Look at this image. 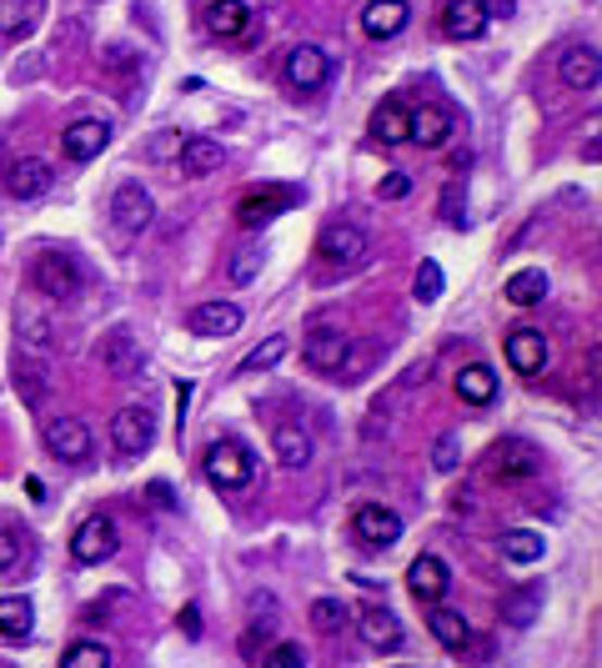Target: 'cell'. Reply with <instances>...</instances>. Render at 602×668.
Segmentation results:
<instances>
[{
  "mask_svg": "<svg viewBox=\"0 0 602 668\" xmlns=\"http://www.w3.org/2000/svg\"><path fill=\"white\" fill-rule=\"evenodd\" d=\"M542 548H548V537L532 533V528H507V533H502V558H507V564H537Z\"/></svg>",
  "mask_w": 602,
  "mask_h": 668,
  "instance_id": "d590c367",
  "label": "cell"
},
{
  "mask_svg": "<svg viewBox=\"0 0 602 668\" xmlns=\"http://www.w3.org/2000/svg\"><path fill=\"white\" fill-rule=\"evenodd\" d=\"M30 618H36V608H30V598H0V639H30Z\"/></svg>",
  "mask_w": 602,
  "mask_h": 668,
  "instance_id": "8d00e7d4",
  "label": "cell"
},
{
  "mask_svg": "<svg viewBox=\"0 0 602 668\" xmlns=\"http://www.w3.org/2000/svg\"><path fill=\"white\" fill-rule=\"evenodd\" d=\"M262 668H306V654L301 643H276L272 654H262Z\"/></svg>",
  "mask_w": 602,
  "mask_h": 668,
  "instance_id": "b9f144b4",
  "label": "cell"
},
{
  "mask_svg": "<svg viewBox=\"0 0 602 668\" xmlns=\"http://www.w3.org/2000/svg\"><path fill=\"white\" fill-rule=\"evenodd\" d=\"M15 564H21V543H15V533L0 528V573H11Z\"/></svg>",
  "mask_w": 602,
  "mask_h": 668,
  "instance_id": "bcb514c9",
  "label": "cell"
},
{
  "mask_svg": "<svg viewBox=\"0 0 602 668\" xmlns=\"http://www.w3.org/2000/svg\"><path fill=\"white\" fill-rule=\"evenodd\" d=\"M272 453L281 468H306L312 462V437L301 422H276L272 428Z\"/></svg>",
  "mask_w": 602,
  "mask_h": 668,
  "instance_id": "83f0119b",
  "label": "cell"
},
{
  "mask_svg": "<svg viewBox=\"0 0 602 668\" xmlns=\"http://www.w3.org/2000/svg\"><path fill=\"white\" fill-rule=\"evenodd\" d=\"M442 217H447V226H467V217H462V186L457 182L442 191Z\"/></svg>",
  "mask_w": 602,
  "mask_h": 668,
  "instance_id": "ee69618b",
  "label": "cell"
},
{
  "mask_svg": "<svg viewBox=\"0 0 602 668\" xmlns=\"http://www.w3.org/2000/svg\"><path fill=\"white\" fill-rule=\"evenodd\" d=\"M222 161H226V151H222V141H211V136H186L181 151H176V171L191 176V182L211 176V171H222Z\"/></svg>",
  "mask_w": 602,
  "mask_h": 668,
  "instance_id": "603a6c76",
  "label": "cell"
},
{
  "mask_svg": "<svg viewBox=\"0 0 602 668\" xmlns=\"http://www.w3.org/2000/svg\"><path fill=\"white\" fill-rule=\"evenodd\" d=\"M15 327H21V347L26 352H51V342H55V327H51V317L36 312V307H21L15 312Z\"/></svg>",
  "mask_w": 602,
  "mask_h": 668,
  "instance_id": "1f68e13d",
  "label": "cell"
},
{
  "mask_svg": "<svg viewBox=\"0 0 602 668\" xmlns=\"http://www.w3.org/2000/svg\"><path fill=\"white\" fill-rule=\"evenodd\" d=\"M452 387H457V397L467 407H487L498 397V372L487 368V362H467V368L452 378Z\"/></svg>",
  "mask_w": 602,
  "mask_h": 668,
  "instance_id": "f1b7e54d",
  "label": "cell"
},
{
  "mask_svg": "<svg viewBox=\"0 0 602 668\" xmlns=\"http://www.w3.org/2000/svg\"><path fill=\"white\" fill-rule=\"evenodd\" d=\"M151 443H156V422H151L146 407H121L116 418H111V447H116L121 458H141Z\"/></svg>",
  "mask_w": 602,
  "mask_h": 668,
  "instance_id": "9c48e42d",
  "label": "cell"
},
{
  "mask_svg": "<svg viewBox=\"0 0 602 668\" xmlns=\"http://www.w3.org/2000/svg\"><path fill=\"white\" fill-rule=\"evenodd\" d=\"M51 161H40V157H21L11 166V182H5V191H11L15 201H36V197H46L51 191Z\"/></svg>",
  "mask_w": 602,
  "mask_h": 668,
  "instance_id": "484cf974",
  "label": "cell"
},
{
  "mask_svg": "<svg viewBox=\"0 0 602 668\" xmlns=\"http://www.w3.org/2000/svg\"><path fill=\"white\" fill-rule=\"evenodd\" d=\"M151 217H156V201H151V191H146L141 182H121L116 191H111V222L126 236H141L146 226H151Z\"/></svg>",
  "mask_w": 602,
  "mask_h": 668,
  "instance_id": "ba28073f",
  "label": "cell"
},
{
  "mask_svg": "<svg viewBox=\"0 0 602 668\" xmlns=\"http://www.w3.org/2000/svg\"><path fill=\"white\" fill-rule=\"evenodd\" d=\"M406 191H412V176H402V171H392V176H387V182L377 186V197H381V201H402Z\"/></svg>",
  "mask_w": 602,
  "mask_h": 668,
  "instance_id": "f6af8a7d",
  "label": "cell"
},
{
  "mask_svg": "<svg viewBox=\"0 0 602 668\" xmlns=\"http://www.w3.org/2000/svg\"><path fill=\"white\" fill-rule=\"evenodd\" d=\"M367 132L377 136L381 146H402V141H406V106H402V101H381L377 111H372Z\"/></svg>",
  "mask_w": 602,
  "mask_h": 668,
  "instance_id": "d6a6232c",
  "label": "cell"
},
{
  "mask_svg": "<svg viewBox=\"0 0 602 668\" xmlns=\"http://www.w3.org/2000/svg\"><path fill=\"white\" fill-rule=\"evenodd\" d=\"M15 397H21V403L30 407V412H36V407H46V397H51V372H46V362H40L36 352H26V347H21V352H15Z\"/></svg>",
  "mask_w": 602,
  "mask_h": 668,
  "instance_id": "d6986e66",
  "label": "cell"
},
{
  "mask_svg": "<svg viewBox=\"0 0 602 668\" xmlns=\"http://www.w3.org/2000/svg\"><path fill=\"white\" fill-rule=\"evenodd\" d=\"M287 352H291V337H266L262 347H251V352L241 357L236 378H256V372H272L276 362H287Z\"/></svg>",
  "mask_w": 602,
  "mask_h": 668,
  "instance_id": "e575fe53",
  "label": "cell"
},
{
  "mask_svg": "<svg viewBox=\"0 0 602 668\" xmlns=\"http://www.w3.org/2000/svg\"><path fill=\"white\" fill-rule=\"evenodd\" d=\"M457 453H462V437L457 433H442V437H437V453H432V468L437 472H452V468H457Z\"/></svg>",
  "mask_w": 602,
  "mask_h": 668,
  "instance_id": "7bdbcfd3",
  "label": "cell"
},
{
  "mask_svg": "<svg viewBox=\"0 0 602 668\" xmlns=\"http://www.w3.org/2000/svg\"><path fill=\"white\" fill-rule=\"evenodd\" d=\"M356 633H362V643H367V648H377V654H397V648H402V623H397V614H392V608H381V603L362 608Z\"/></svg>",
  "mask_w": 602,
  "mask_h": 668,
  "instance_id": "ffe728a7",
  "label": "cell"
},
{
  "mask_svg": "<svg viewBox=\"0 0 602 668\" xmlns=\"http://www.w3.org/2000/svg\"><path fill=\"white\" fill-rule=\"evenodd\" d=\"M507 362L517 378H542V368H548V337L537 327H512L507 332Z\"/></svg>",
  "mask_w": 602,
  "mask_h": 668,
  "instance_id": "e0dca14e",
  "label": "cell"
},
{
  "mask_svg": "<svg viewBox=\"0 0 602 668\" xmlns=\"http://www.w3.org/2000/svg\"><path fill=\"white\" fill-rule=\"evenodd\" d=\"M442 297V267L437 262H422L417 267V301L427 307V301H437Z\"/></svg>",
  "mask_w": 602,
  "mask_h": 668,
  "instance_id": "60d3db41",
  "label": "cell"
},
{
  "mask_svg": "<svg viewBox=\"0 0 602 668\" xmlns=\"http://www.w3.org/2000/svg\"><path fill=\"white\" fill-rule=\"evenodd\" d=\"M498 614H502V623H512V629L537 623V618H542V583H517V589H507L498 603Z\"/></svg>",
  "mask_w": 602,
  "mask_h": 668,
  "instance_id": "4316f807",
  "label": "cell"
},
{
  "mask_svg": "<svg viewBox=\"0 0 602 668\" xmlns=\"http://www.w3.org/2000/svg\"><path fill=\"white\" fill-rule=\"evenodd\" d=\"M487 21H492V15H487L482 0H447L442 5V30L452 40H477L487 30Z\"/></svg>",
  "mask_w": 602,
  "mask_h": 668,
  "instance_id": "d4e9b609",
  "label": "cell"
},
{
  "mask_svg": "<svg viewBox=\"0 0 602 668\" xmlns=\"http://www.w3.org/2000/svg\"><path fill=\"white\" fill-rule=\"evenodd\" d=\"M316 257H322V267L327 272H362V267L372 262V242H367V232L362 226H352V222H331L327 232L316 236Z\"/></svg>",
  "mask_w": 602,
  "mask_h": 668,
  "instance_id": "6da1fadb",
  "label": "cell"
},
{
  "mask_svg": "<svg viewBox=\"0 0 602 668\" xmlns=\"http://www.w3.org/2000/svg\"><path fill=\"white\" fill-rule=\"evenodd\" d=\"M201 472H206L211 487H222V493H241V487L251 483V453L241 443H211L206 453H201Z\"/></svg>",
  "mask_w": 602,
  "mask_h": 668,
  "instance_id": "3957f363",
  "label": "cell"
},
{
  "mask_svg": "<svg viewBox=\"0 0 602 668\" xmlns=\"http://www.w3.org/2000/svg\"><path fill=\"white\" fill-rule=\"evenodd\" d=\"M406 21H412V5H406V0H367V11H362V30H367L372 40L402 36Z\"/></svg>",
  "mask_w": 602,
  "mask_h": 668,
  "instance_id": "cb8c5ba5",
  "label": "cell"
},
{
  "mask_svg": "<svg viewBox=\"0 0 602 668\" xmlns=\"http://www.w3.org/2000/svg\"><path fill=\"white\" fill-rule=\"evenodd\" d=\"M406 141H417L422 151H442L452 141V111L437 101H422L417 111H406Z\"/></svg>",
  "mask_w": 602,
  "mask_h": 668,
  "instance_id": "7c38bea8",
  "label": "cell"
},
{
  "mask_svg": "<svg viewBox=\"0 0 602 668\" xmlns=\"http://www.w3.org/2000/svg\"><path fill=\"white\" fill-rule=\"evenodd\" d=\"M186 327L197 332V337H231L241 327V307L226 297H211V301H197L191 312H186Z\"/></svg>",
  "mask_w": 602,
  "mask_h": 668,
  "instance_id": "9a60e30c",
  "label": "cell"
},
{
  "mask_svg": "<svg viewBox=\"0 0 602 668\" xmlns=\"http://www.w3.org/2000/svg\"><path fill=\"white\" fill-rule=\"evenodd\" d=\"M262 262H266L262 242H241V247L231 251V262H226V282H231V287H247V282L262 276Z\"/></svg>",
  "mask_w": 602,
  "mask_h": 668,
  "instance_id": "836d02e7",
  "label": "cell"
},
{
  "mask_svg": "<svg viewBox=\"0 0 602 668\" xmlns=\"http://www.w3.org/2000/svg\"><path fill=\"white\" fill-rule=\"evenodd\" d=\"M331 81V55L322 51V46H291L287 51V86L301 96L322 91Z\"/></svg>",
  "mask_w": 602,
  "mask_h": 668,
  "instance_id": "30bf717a",
  "label": "cell"
},
{
  "mask_svg": "<svg viewBox=\"0 0 602 668\" xmlns=\"http://www.w3.org/2000/svg\"><path fill=\"white\" fill-rule=\"evenodd\" d=\"M502 297H507L512 307H537V301L548 297V272H542V267H523V272H512L507 287H502Z\"/></svg>",
  "mask_w": 602,
  "mask_h": 668,
  "instance_id": "4dcf8cb0",
  "label": "cell"
},
{
  "mask_svg": "<svg viewBox=\"0 0 602 668\" xmlns=\"http://www.w3.org/2000/svg\"><path fill=\"white\" fill-rule=\"evenodd\" d=\"M251 26H256L251 0H211L206 5V30L216 40H247Z\"/></svg>",
  "mask_w": 602,
  "mask_h": 668,
  "instance_id": "ac0fdd59",
  "label": "cell"
},
{
  "mask_svg": "<svg viewBox=\"0 0 602 668\" xmlns=\"http://www.w3.org/2000/svg\"><path fill=\"white\" fill-rule=\"evenodd\" d=\"M116 548H121V533L105 512L86 518V523L76 528V537H71V558H76V564H105Z\"/></svg>",
  "mask_w": 602,
  "mask_h": 668,
  "instance_id": "8fae6325",
  "label": "cell"
},
{
  "mask_svg": "<svg viewBox=\"0 0 602 668\" xmlns=\"http://www.w3.org/2000/svg\"><path fill=\"white\" fill-rule=\"evenodd\" d=\"M487 458H492V478H498V483H523V478H532V472L542 468L537 447L523 443V437H502Z\"/></svg>",
  "mask_w": 602,
  "mask_h": 668,
  "instance_id": "4fadbf2b",
  "label": "cell"
},
{
  "mask_svg": "<svg viewBox=\"0 0 602 668\" xmlns=\"http://www.w3.org/2000/svg\"><path fill=\"white\" fill-rule=\"evenodd\" d=\"M101 372L116 382H131L136 372H141V342H136V332L126 327V322H116V327L101 337Z\"/></svg>",
  "mask_w": 602,
  "mask_h": 668,
  "instance_id": "5b68a950",
  "label": "cell"
},
{
  "mask_svg": "<svg viewBox=\"0 0 602 668\" xmlns=\"http://www.w3.org/2000/svg\"><path fill=\"white\" fill-rule=\"evenodd\" d=\"M61 668H111V648L105 643H71Z\"/></svg>",
  "mask_w": 602,
  "mask_h": 668,
  "instance_id": "ab89813d",
  "label": "cell"
},
{
  "mask_svg": "<svg viewBox=\"0 0 602 668\" xmlns=\"http://www.w3.org/2000/svg\"><path fill=\"white\" fill-rule=\"evenodd\" d=\"M36 5L30 0H0V36H26Z\"/></svg>",
  "mask_w": 602,
  "mask_h": 668,
  "instance_id": "74e56055",
  "label": "cell"
},
{
  "mask_svg": "<svg viewBox=\"0 0 602 668\" xmlns=\"http://www.w3.org/2000/svg\"><path fill=\"white\" fill-rule=\"evenodd\" d=\"M352 533L367 543V548H392L397 537H402V518H397V508H387V503H362L352 518Z\"/></svg>",
  "mask_w": 602,
  "mask_h": 668,
  "instance_id": "5bb4252c",
  "label": "cell"
},
{
  "mask_svg": "<svg viewBox=\"0 0 602 668\" xmlns=\"http://www.w3.org/2000/svg\"><path fill=\"white\" fill-rule=\"evenodd\" d=\"M131 66H136L131 46H111V51H105V71H131Z\"/></svg>",
  "mask_w": 602,
  "mask_h": 668,
  "instance_id": "7dc6e473",
  "label": "cell"
},
{
  "mask_svg": "<svg viewBox=\"0 0 602 668\" xmlns=\"http://www.w3.org/2000/svg\"><path fill=\"white\" fill-rule=\"evenodd\" d=\"M30 287H36L40 297H51V301L80 297V267H76V257H66V251H40L36 262H30Z\"/></svg>",
  "mask_w": 602,
  "mask_h": 668,
  "instance_id": "277c9868",
  "label": "cell"
},
{
  "mask_svg": "<svg viewBox=\"0 0 602 668\" xmlns=\"http://www.w3.org/2000/svg\"><path fill=\"white\" fill-rule=\"evenodd\" d=\"M487 15H512V0H482Z\"/></svg>",
  "mask_w": 602,
  "mask_h": 668,
  "instance_id": "c3c4849f",
  "label": "cell"
},
{
  "mask_svg": "<svg viewBox=\"0 0 602 668\" xmlns=\"http://www.w3.org/2000/svg\"><path fill=\"white\" fill-rule=\"evenodd\" d=\"M40 443H46V453L61 458V462H86L91 458V428H86L80 418H46Z\"/></svg>",
  "mask_w": 602,
  "mask_h": 668,
  "instance_id": "52a82bcc",
  "label": "cell"
},
{
  "mask_svg": "<svg viewBox=\"0 0 602 668\" xmlns=\"http://www.w3.org/2000/svg\"><path fill=\"white\" fill-rule=\"evenodd\" d=\"M105 141H111V126L96 116L86 121H71L66 132H61V151H66L71 161H96L105 151Z\"/></svg>",
  "mask_w": 602,
  "mask_h": 668,
  "instance_id": "44dd1931",
  "label": "cell"
},
{
  "mask_svg": "<svg viewBox=\"0 0 602 668\" xmlns=\"http://www.w3.org/2000/svg\"><path fill=\"white\" fill-rule=\"evenodd\" d=\"M406 589H412V598L417 603H442V593L452 589V573H447V564L437 558V553H422V558H412V568H406Z\"/></svg>",
  "mask_w": 602,
  "mask_h": 668,
  "instance_id": "2e32d148",
  "label": "cell"
},
{
  "mask_svg": "<svg viewBox=\"0 0 602 668\" xmlns=\"http://www.w3.org/2000/svg\"><path fill=\"white\" fill-rule=\"evenodd\" d=\"M347 618H352V608H347V603H337V598H316V603H312V623H316V633H337V629H347Z\"/></svg>",
  "mask_w": 602,
  "mask_h": 668,
  "instance_id": "f35d334b",
  "label": "cell"
},
{
  "mask_svg": "<svg viewBox=\"0 0 602 668\" xmlns=\"http://www.w3.org/2000/svg\"><path fill=\"white\" fill-rule=\"evenodd\" d=\"M301 362L312 372H322V378H337V372L352 368V337L341 327H331V322H316V327L301 337Z\"/></svg>",
  "mask_w": 602,
  "mask_h": 668,
  "instance_id": "7a4b0ae2",
  "label": "cell"
},
{
  "mask_svg": "<svg viewBox=\"0 0 602 668\" xmlns=\"http://www.w3.org/2000/svg\"><path fill=\"white\" fill-rule=\"evenodd\" d=\"M291 207H297L291 186H262V191H247V197L236 201V222H241V232H262L266 222H276Z\"/></svg>",
  "mask_w": 602,
  "mask_h": 668,
  "instance_id": "8992f818",
  "label": "cell"
},
{
  "mask_svg": "<svg viewBox=\"0 0 602 668\" xmlns=\"http://www.w3.org/2000/svg\"><path fill=\"white\" fill-rule=\"evenodd\" d=\"M567 91H598V76H602V61H598V46H567L563 51V66H557Z\"/></svg>",
  "mask_w": 602,
  "mask_h": 668,
  "instance_id": "7402d4cb",
  "label": "cell"
},
{
  "mask_svg": "<svg viewBox=\"0 0 602 668\" xmlns=\"http://www.w3.org/2000/svg\"><path fill=\"white\" fill-rule=\"evenodd\" d=\"M427 629H432V639L442 643V648H452V654H462V648L472 643L467 618H462L457 608H442V603H432V618H427Z\"/></svg>",
  "mask_w": 602,
  "mask_h": 668,
  "instance_id": "f546056e",
  "label": "cell"
}]
</instances>
